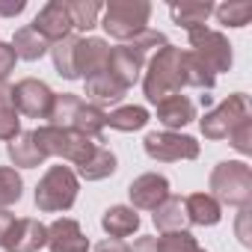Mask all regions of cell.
Listing matches in <instances>:
<instances>
[{"mask_svg": "<svg viewBox=\"0 0 252 252\" xmlns=\"http://www.w3.org/2000/svg\"><path fill=\"white\" fill-rule=\"evenodd\" d=\"M24 196V181L18 175V169L12 166H0V208H12L15 202H21Z\"/></svg>", "mask_w": 252, "mask_h": 252, "instance_id": "obj_32", "label": "cell"}, {"mask_svg": "<svg viewBox=\"0 0 252 252\" xmlns=\"http://www.w3.org/2000/svg\"><path fill=\"white\" fill-rule=\"evenodd\" d=\"M116 169H119L116 155H113L107 146L98 143L95 152L89 155V160H86L83 166H77V178H83V181H101V178H110Z\"/></svg>", "mask_w": 252, "mask_h": 252, "instance_id": "obj_23", "label": "cell"}, {"mask_svg": "<svg viewBox=\"0 0 252 252\" xmlns=\"http://www.w3.org/2000/svg\"><path fill=\"white\" fill-rule=\"evenodd\" d=\"M214 15L225 27H246L252 18V3L249 0H228L222 6H214Z\"/></svg>", "mask_w": 252, "mask_h": 252, "instance_id": "obj_31", "label": "cell"}, {"mask_svg": "<svg viewBox=\"0 0 252 252\" xmlns=\"http://www.w3.org/2000/svg\"><path fill=\"white\" fill-rule=\"evenodd\" d=\"M149 110L146 107H137V104H128V107H116L113 113H107V128L113 131H122V134H134V131H143L149 125Z\"/></svg>", "mask_w": 252, "mask_h": 252, "instance_id": "obj_26", "label": "cell"}, {"mask_svg": "<svg viewBox=\"0 0 252 252\" xmlns=\"http://www.w3.org/2000/svg\"><path fill=\"white\" fill-rule=\"evenodd\" d=\"M15 63H18V57L12 51V45L9 42H0V80H6L15 71Z\"/></svg>", "mask_w": 252, "mask_h": 252, "instance_id": "obj_36", "label": "cell"}, {"mask_svg": "<svg viewBox=\"0 0 252 252\" xmlns=\"http://www.w3.org/2000/svg\"><path fill=\"white\" fill-rule=\"evenodd\" d=\"M12 222H15V214H12V211H6V208H0V243H3L6 231L12 228Z\"/></svg>", "mask_w": 252, "mask_h": 252, "instance_id": "obj_40", "label": "cell"}, {"mask_svg": "<svg viewBox=\"0 0 252 252\" xmlns=\"http://www.w3.org/2000/svg\"><path fill=\"white\" fill-rule=\"evenodd\" d=\"M48 45H57L63 42L65 36H71V15H68V6H65V0H51V3H45L39 9V15L33 18L30 24Z\"/></svg>", "mask_w": 252, "mask_h": 252, "instance_id": "obj_11", "label": "cell"}, {"mask_svg": "<svg viewBox=\"0 0 252 252\" xmlns=\"http://www.w3.org/2000/svg\"><path fill=\"white\" fill-rule=\"evenodd\" d=\"M68 15H71V27L89 33L92 27H98V15L104 12L101 0H65Z\"/></svg>", "mask_w": 252, "mask_h": 252, "instance_id": "obj_28", "label": "cell"}, {"mask_svg": "<svg viewBox=\"0 0 252 252\" xmlns=\"http://www.w3.org/2000/svg\"><path fill=\"white\" fill-rule=\"evenodd\" d=\"M77 39L80 36H65L63 42L51 45V57H54V68L60 77L65 80H80L77 77V65H74V54H77Z\"/></svg>", "mask_w": 252, "mask_h": 252, "instance_id": "obj_29", "label": "cell"}, {"mask_svg": "<svg viewBox=\"0 0 252 252\" xmlns=\"http://www.w3.org/2000/svg\"><path fill=\"white\" fill-rule=\"evenodd\" d=\"M152 220H155V228L160 234H166V231H187L190 228V217H187L184 199H178L172 193L152 211Z\"/></svg>", "mask_w": 252, "mask_h": 252, "instance_id": "obj_17", "label": "cell"}, {"mask_svg": "<svg viewBox=\"0 0 252 252\" xmlns=\"http://www.w3.org/2000/svg\"><path fill=\"white\" fill-rule=\"evenodd\" d=\"M146 57H149V54H146L143 48H137L134 42L116 45V48H110V65H107V71H110V77H113L119 86L131 89V86L140 80L143 68H146Z\"/></svg>", "mask_w": 252, "mask_h": 252, "instance_id": "obj_10", "label": "cell"}, {"mask_svg": "<svg viewBox=\"0 0 252 252\" xmlns=\"http://www.w3.org/2000/svg\"><path fill=\"white\" fill-rule=\"evenodd\" d=\"M33 140L39 146V152L45 158H63L74 166H83L89 160V155L95 152V146L101 140H89L71 128H54V125H42L33 131Z\"/></svg>", "mask_w": 252, "mask_h": 252, "instance_id": "obj_4", "label": "cell"}, {"mask_svg": "<svg viewBox=\"0 0 252 252\" xmlns=\"http://www.w3.org/2000/svg\"><path fill=\"white\" fill-rule=\"evenodd\" d=\"M101 228L116 237V240H125L131 237L134 231H140V214L131 208V205H110L101 217Z\"/></svg>", "mask_w": 252, "mask_h": 252, "instance_id": "obj_18", "label": "cell"}, {"mask_svg": "<svg viewBox=\"0 0 252 252\" xmlns=\"http://www.w3.org/2000/svg\"><path fill=\"white\" fill-rule=\"evenodd\" d=\"M54 95L57 92L45 80H36V77H24L12 86V104L18 116H30V119H48L54 107Z\"/></svg>", "mask_w": 252, "mask_h": 252, "instance_id": "obj_9", "label": "cell"}, {"mask_svg": "<svg viewBox=\"0 0 252 252\" xmlns=\"http://www.w3.org/2000/svg\"><path fill=\"white\" fill-rule=\"evenodd\" d=\"M77 193H80V178L71 166H51L39 184H36V208L42 214H60V211H68L74 202H77Z\"/></svg>", "mask_w": 252, "mask_h": 252, "instance_id": "obj_5", "label": "cell"}, {"mask_svg": "<svg viewBox=\"0 0 252 252\" xmlns=\"http://www.w3.org/2000/svg\"><path fill=\"white\" fill-rule=\"evenodd\" d=\"M249 116V98L243 92H234L228 95L225 101H220L214 110H208L202 119H199V128H202V137L211 140V143H220V140H228L231 128Z\"/></svg>", "mask_w": 252, "mask_h": 252, "instance_id": "obj_6", "label": "cell"}, {"mask_svg": "<svg viewBox=\"0 0 252 252\" xmlns=\"http://www.w3.org/2000/svg\"><path fill=\"white\" fill-rule=\"evenodd\" d=\"M3 107H15V104H12V86L6 80H0V110Z\"/></svg>", "mask_w": 252, "mask_h": 252, "instance_id": "obj_41", "label": "cell"}, {"mask_svg": "<svg viewBox=\"0 0 252 252\" xmlns=\"http://www.w3.org/2000/svg\"><path fill=\"white\" fill-rule=\"evenodd\" d=\"M128 196H131L134 211H155L169 196V178L158 175V172H143V175H137L131 181Z\"/></svg>", "mask_w": 252, "mask_h": 252, "instance_id": "obj_14", "label": "cell"}, {"mask_svg": "<svg viewBox=\"0 0 252 252\" xmlns=\"http://www.w3.org/2000/svg\"><path fill=\"white\" fill-rule=\"evenodd\" d=\"M228 143H231L234 152L252 155V116H246V119H240V122L234 125L231 134H228Z\"/></svg>", "mask_w": 252, "mask_h": 252, "instance_id": "obj_34", "label": "cell"}, {"mask_svg": "<svg viewBox=\"0 0 252 252\" xmlns=\"http://www.w3.org/2000/svg\"><path fill=\"white\" fill-rule=\"evenodd\" d=\"M83 86H86V98H92L95 107H101V104H119L125 95H128V89L119 86V83L110 77V71L83 80Z\"/></svg>", "mask_w": 252, "mask_h": 252, "instance_id": "obj_24", "label": "cell"}, {"mask_svg": "<svg viewBox=\"0 0 252 252\" xmlns=\"http://www.w3.org/2000/svg\"><path fill=\"white\" fill-rule=\"evenodd\" d=\"M9 45H12L15 57H18V60H27V63H36V60H42V57L51 51V45H48L30 24H27V27H18Z\"/></svg>", "mask_w": 252, "mask_h": 252, "instance_id": "obj_25", "label": "cell"}, {"mask_svg": "<svg viewBox=\"0 0 252 252\" xmlns=\"http://www.w3.org/2000/svg\"><path fill=\"white\" fill-rule=\"evenodd\" d=\"M246 222H249V208H240V214H237V237H240L243 246H252V234H249Z\"/></svg>", "mask_w": 252, "mask_h": 252, "instance_id": "obj_37", "label": "cell"}, {"mask_svg": "<svg viewBox=\"0 0 252 252\" xmlns=\"http://www.w3.org/2000/svg\"><path fill=\"white\" fill-rule=\"evenodd\" d=\"M21 134V116L15 107H3L0 110V143H12Z\"/></svg>", "mask_w": 252, "mask_h": 252, "instance_id": "obj_35", "label": "cell"}, {"mask_svg": "<svg viewBox=\"0 0 252 252\" xmlns=\"http://www.w3.org/2000/svg\"><path fill=\"white\" fill-rule=\"evenodd\" d=\"M77 77L89 80L95 74H104L110 65V45L98 36H80L77 39V54H74Z\"/></svg>", "mask_w": 252, "mask_h": 252, "instance_id": "obj_13", "label": "cell"}, {"mask_svg": "<svg viewBox=\"0 0 252 252\" xmlns=\"http://www.w3.org/2000/svg\"><path fill=\"white\" fill-rule=\"evenodd\" d=\"M158 110V122L163 125L166 131H178V128H187V125L196 119V104L187 98V95H169L163 101L155 104Z\"/></svg>", "mask_w": 252, "mask_h": 252, "instance_id": "obj_16", "label": "cell"}, {"mask_svg": "<svg viewBox=\"0 0 252 252\" xmlns=\"http://www.w3.org/2000/svg\"><path fill=\"white\" fill-rule=\"evenodd\" d=\"M6 155L12 160V169H36V166H42L48 160L39 152V146L33 140V131H21L12 143H6Z\"/></svg>", "mask_w": 252, "mask_h": 252, "instance_id": "obj_19", "label": "cell"}, {"mask_svg": "<svg viewBox=\"0 0 252 252\" xmlns=\"http://www.w3.org/2000/svg\"><path fill=\"white\" fill-rule=\"evenodd\" d=\"M104 128H107V110H101V107L83 101V104L77 107L74 119H71V131H77V134H83V137H89V140H101Z\"/></svg>", "mask_w": 252, "mask_h": 252, "instance_id": "obj_22", "label": "cell"}, {"mask_svg": "<svg viewBox=\"0 0 252 252\" xmlns=\"http://www.w3.org/2000/svg\"><path fill=\"white\" fill-rule=\"evenodd\" d=\"M48 249L51 252H89V237L80 222L71 217H60L48 225Z\"/></svg>", "mask_w": 252, "mask_h": 252, "instance_id": "obj_15", "label": "cell"}, {"mask_svg": "<svg viewBox=\"0 0 252 252\" xmlns=\"http://www.w3.org/2000/svg\"><path fill=\"white\" fill-rule=\"evenodd\" d=\"M95 252H131V246L125 243V240H116V237H107L95 246Z\"/></svg>", "mask_w": 252, "mask_h": 252, "instance_id": "obj_39", "label": "cell"}, {"mask_svg": "<svg viewBox=\"0 0 252 252\" xmlns=\"http://www.w3.org/2000/svg\"><path fill=\"white\" fill-rule=\"evenodd\" d=\"M190 225H217L222 220V205L211 196V193H193L184 199Z\"/></svg>", "mask_w": 252, "mask_h": 252, "instance_id": "obj_21", "label": "cell"}, {"mask_svg": "<svg viewBox=\"0 0 252 252\" xmlns=\"http://www.w3.org/2000/svg\"><path fill=\"white\" fill-rule=\"evenodd\" d=\"M193 252H208V249H202V246H196V249H193Z\"/></svg>", "mask_w": 252, "mask_h": 252, "instance_id": "obj_42", "label": "cell"}, {"mask_svg": "<svg viewBox=\"0 0 252 252\" xmlns=\"http://www.w3.org/2000/svg\"><path fill=\"white\" fill-rule=\"evenodd\" d=\"M24 9H27L24 0H0V15H3V18H15Z\"/></svg>", "mask_w": 252, "mask_h": 252, "instance_id": "obj_38", "label": "cell"}, {"mask_svg": "<svg viewBox=\"0 0 252 252\" xmlns=\"http://www.w3.org/2000/svg\"><path fill=\"white\" fill-rule=\"evenodd\" d=\"M80 104H83V98L74 95V92L54 95V107L48 113V125H54V128H71V119H74Z\"/></svg>", "mask_w": 252, "mask_h": 252, "instance_id": "obj_30", "label": "cell"}, {"mask_svg": "<svg viewBox=\"0 0 252 252\" xmlns=\"http://www.w3.org/2000/svg\"><path fill=\"white\" fill-rule=\"evenodd\" d=\"M208 187L220 205H231V208H249L252 205V169L246 160L217 163L211 169Z\"/></svg>", "mask_w": 252, "mask_h": 252, "instance_id": "obj_3", "label": "cell"}, {"mask_svg": "<svg viewBox=\"0 0 252 252\" xmlns=\"http://www.w3.org/2000/svg\"><path fill=\"white\" fill-rule=\"evenodd\" d=\"M143 149L158 163H178V160H196L199 143L178 131H152L143 140Z\"/></svg>", "mask_w": 252, "mask_h": 252, "instance_id": "obj_8", "label": "cell"}, {"mask_svg": "<svg viewBox=\"0 0 252 252\" xmlns=\"http://www.w3.org/2000/svg\"><path fill=\"white\" fill-rule=\"evenodd\" d=\"M169 15L184 30L205 27V21L214 15V3H211V0H184V3H169Z\"/></svg>", "mask_w": 252, "mask_h": 252, "instance_id": "obj_20", "label": "cell"}, {"mask_svg": "<svg viewBox=\"0 0 252 252\" xmlns=\"http://www.w3.org/2000/svg\"><path fill=\"white\" fill-rule=\"evenodd\" d=\"M152 3L149 0H110L101 12V27L110 39L128 45L149 30Z\"/></svg>", "mask_w": 252, "mask_h": 252, "instance_id": "obj_2", "label": "cell"}, {"mask_svg": "<svg viewBox=\"0 0 252 252\" xmlns=\"http://www.w3.org/2000/svg\"><path fill=\"white\" fill-rule=\"evenodd\" d=\"M181 86V48L163 45L149 57L143 68V95L149 104H158L169 95H178Z\"/></svg>", "mask_w": 252, "mask_h": 252, "instance_id": "obj_1", "label": "cell"}, {"mask_svg": "<svg viewBox=\"0 0 252 252\" xmlns=\"http://www.w3.org/2000/svg\"><path fill=\"white\" fill-rule=\"evenodd\" d=\"M199 243L190 231H166L155 237V252H193Z\"/></svg>", "mask_w": 252, "mask_h": 252, "instance_id": "obj_33", "label": "cell"}, {"mask_svg": "<svg viewBox=\"0 0 252 252\" xmlns=\"http://www.w3.org/2000/svg\"><path fill=\"white\" fill-rule=\"evenodd\" d=\"M0 246L6 252H39L48 246V225H42L33 217H18Z\"/></svg>", "mask_w": 252, "mask_h": 252, "instance_id": "obj_12", "label": "cell"}, {"mask_svg": "<svg viewBox=\"0 0 252 252\" xmlns=\"http://www.w3.org/2000/svg\"><path fill=\"white\" fill-rule=\"evenodd\" d=\"M181 83L193 89H214L217 77L205 68V63L193 51H181Z\"/></svg>", "mask_w": 252, "mask_h": 252, "instance_id": "obj_27", "label": "cell"}, {"mask_svg": "<svg viewBox=\"0 0 252 252\" xmlns=\"http://www.w3.org/2000/svg\"><path fill=\"white\" fill-rule=\"evenodd\" d=\"M190 36V51L205 63V68L217 77L220 71H228L231 63H234V54H231V42L220 33V30H211V27H193L187 30Z\"/></svg>", "mask_w": 252, "mask_h": 252, "instance_id": "obj_7", "label": "cell"}]
</instances>
